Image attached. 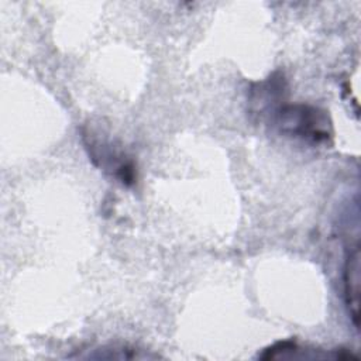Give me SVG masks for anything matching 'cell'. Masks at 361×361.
Returning <instances> with one entry per match:
<instances>
[{
    "instance_id": "1",
    "label": "cell",
    "mask_w": 361,
    "mask_h": 361,
    "mask_svg": "<svg viewBox=\"0 0 361 361\" xmlns=\"http://www.w3.org/2000/svg\"><path fill=\"white\" fill-rule=\"evenodd\" d=\"M279 124L283 131L310 138L316 142L327 141L330 137V123L326 114L309 106H288L282 109Z\"/></svg>"
},
{
    "instance_id": "2",
    "label": "cell",
    "mask_w": 361,
    "mask_h": 361,
    "mask_svg": "<svg viewBox=\"0 0 361 361\" xmlns=\"http://www.w3.org/2000/svg\"><path fill=\"white\" fill-rule=\"evenodd\" d=\"M344 290L345 300L348 305V312L353 319L354 326L358 329L360 316H358V303H360V245L355 241L354 245H350V252L345 258L344 267Z\"/></svg>"
}]
</instances>
